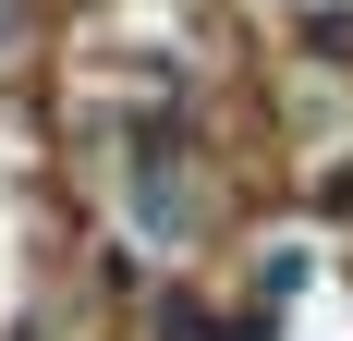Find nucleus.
<instances>
[{
    "label": "nucleus",
    "mask_w": 353,
    "mask_h": 341,
    "mask_svg": "<svg viewBox=\"0 0 353 341\" xmlns=\"http://www.w3.org/2000/svg\"><path fill=\"white\" fill-rule=\"evenodd\" d=\"M159 341H256V329H232V317H208V305H171V317H159Z\"/></svg>",
    "instance_id": "obj_1"
}]
</instances>
